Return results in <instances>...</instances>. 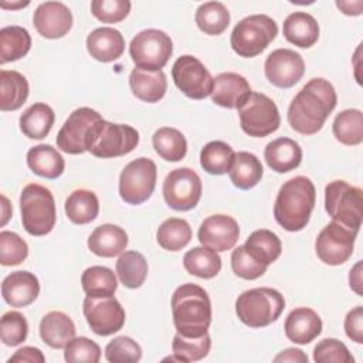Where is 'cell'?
<instances>
[{"mask_svg":"<svg viewBox=\"0 0 363 363\" xmlns=\"http://www.w3.org/2000/svg\"><path fill=\"white\" fill-rule=\"evenodd\" d=\"M336 104L333 85L325 78H312L291 101L288 123L301 135H315L322 129Z\"/></svg>","mask_w":363,"mask_h":363,"instance_id":"1","label":"cell"},{"mask_svg":"<svg viewBox=\"0 0 363 363\" xmlns=\"http://www.w3.org/2000/svg\"><path fill=\"white\" fill-rule=\"evenodd\" d=\"M316 190L306 176H295L285 182L275 199V221L286 231H301L309 223L315 207Z\"/></svg>","mask_w":363,"mask_h":363,"instance_id":"2","label":"cell"},{"mask_svg":"<svg viewBox=\"0 0 363 363\" xmlns=\"http://www.w3.org/2000/svg\"><path fill=\"white\" fill-rule=\"evenodd\" d=\"M172 313L176 330L187 337L207 333L211 323V302L196 284H183L172 295Z\"/></svg>","mask_w":363,"mask_h":363,"instance_id":"3","label":"cell"},{"mask_svg":"<svg viewBox=\"0 0 363 363\" xmlns=\"http://www.w3.org/2000/svg\"><path fill=\"white\" fill-rule=\"evenodd\" d=\"M285 308V299L274 288H252L244 291L235 301L238 319L250 328H264L275 322Z\"/></svg>","mask_w":363,"mask_h":363,"instance_id":"4","label":"cell"},{"mask_svg":"<svg viewBox=\"0 0 363 363\" xmlns=\"http://www.w3.org/2000/svg\"><path fill=\"white\" fill-rule=\"evenodd\" d=\"M21 223L24 230L41 237L52 231L57 220L55 201L52 193L37 183L27 184L20 196Z\"/></svg>","mask_w":363,"mask_h":363,"instance_id":"5","label":"cell"},{"mask_svg":"<svg viewBox=\"0 0 363 363\" xmlns=\"http://www.w3.org/2000/svg\"><path fill=\"white\" fill-rule=\"evenodd\" d=\"M139 143V133L130 125L112 123L101 119L86 139V152L96 157L109 159L130 153Z\"/></svg>","mask_w":363,"mask_h":363,"instance_id":"6","label":"cell"},{"mask_svg":"<svg viewBox=\"0 0 363 363\" xmlns=\"http://www.w3.org/2000/svg\"><path fill=\"white\" fill-rule=\"evenodd\" d=\"M278 26L267 14H251L240 20L231 31L230 44L234 52L244 58L261 54L277 37Z\"/></svg>","mask_w":363,"mask_h":363,"instance_id":"7","label":"cell"},{"mask_svg":"<svg viewBox=\"0 0 363 363\" xmlns=\"http://www.w3.org/2000/svg\"><path fill=\"white\" fill-rule=\"evenodd\" d=\"M363 190L345 180H333L325 187V210L332 221L359 233L363 217Z\"/></svg>","mask_w":363,"mask_h":363,"instance_id":"8","label":"cell"},{"mask_svg":"<svg viewBox=\"0 0 363 363\" xmlns=\"http://www.w3.org/2000/svg\"><path fill=\"white\" fill-rule=\"evenodd\" d=\"M172 52L173 43L170 35L157 28L138 33L129 44V54L136 68L146 71H162Z\"/></svg>","mask_w":363,"mask_h":363,"instance_id":"9","label":"cell"},{"mask_svg":"<svg viewBox=\"0 0 363 363\" xmlns=\"http://www.w3.org/2000/svg\"><path fill=\"white\" fill-rule=\"evenodd\" d=\"M240 126L252 138H264L274 133L281 125L279 111L275 102L261 92H251L238 108Z\"/></svg>","mask_w":363,"mask_h":363,"instance_id":"10","label":"cell"},{"mask_svg":"<svg viewBox=\"0 0 363 363\" xmlns=\"http://www.w3.org/2000/svg\"><path fill=\"white\" fill-rule=\"evenodd\" d=\"M157 167L152 159L138 157L129 162L119 176V194L128 204L138 206L146 201L155 187Z\"/></svg>","mask_w":363,"mask_h":363,"instance_id":"11","label":"cell"},{"mask_svg":"<svg viewBox=\"0 0 363 363\" xmlns=\"http://www.w3.org/2000/svg\"><path fill=\"white\" fill-rule=\"evenodd\" d=\"M201 180L190 167L172 170L163 182V197L167 206L176 211L194 208L201 197Z\"/></svg>","mask_w":363,"mask_h":363,"instance_id":"12","label":"cell"},{"mask_svg":"<svg viewBox=\"0 0 363 363\" xmlns=\"http://www.w3.org/2000/svg\"><path fill=\"white\" fill-rule=\"evenodd\" d=\"M172 77L174 85L191 99H204L213 91L214 78L204 64L193 55L179 57L172 67Z\"/></svg>","mask_w":363,"mask_h":363,"instance_id":"13","label":"cell"},{"mask_svg":"<svg viewBox=\"0 0 363 363\" xmlns=\"http://www.w3.org/2000/svg\"><path fill=\"white\" fill-rule=\"evenodd\" d=\"M356 235L357 231L332 221L316 237V255L328 265L345 264L353 254Z\"/></svg>","mask_w":363,"mask_h":363,"instance_id":"14","label":"cell"},{"mask_svg":"<svg viewBox=\"0 0 363 363\" xmlns=\"http://www.w3.org/2000/svg\"><path fill=\"white\" fill-rule=\"evenodd\" d=\"M82 311L89 328L99 336L113 335L125 323V311L115 296L86 295Z\"/></svg>","mask_w":363,"mask_h":363,"instance_id":"15","label":"cell"},{"mask_svg":"<svg viewBox=\"0 0 363 363\" xmlns=\"http://www.w3.org/2000/svg\"><path fill=\"white\" fill-rule=\"evenodd\" d=\"M102 119L96 111L82 106L75 109L57 135V146L68 155H81L86 152V139L92 126Z\"/></svg>","mask_w":363,"mask_h":363,"instance_id":"16","label":"cell"},{"mask_svg":"<svg viewBox=\"0 0 363 363\" xmlns=\"http://www.w3.org/2000/svg\"><path fill=\"white\" fill-rule=\"evenodd\" d=\"M264 72L272 85L278 88H291L303 77L305 62L294 50L278 48L267 57Z\"/></svg>","mask_w":363,"mask_h":363,"instance_id":"17","label":"cell"},{"mask_svg":"<svg viewBox=\"0 0 363 363\" xmlns=\"http://www.w3.org/2000/svg\"><path fill=\"white\" fill-rule=\"evenodd\" d=\"M240 235L238 223L227 214H213L207 217L199 227V241L216 252L231 250Z\"/></svg>","mask_w":363,"mask_h":363,"instance_id":"18","label":"cell"},{"mask_svg":"<svg viewBox=\"0 0 363 363\" xmlns=\"http://www.w3.org/2000/svg\"><path fill=\"white\" fill-rule=\"evenodd\" d=\"M33 23L45 38H61L72 27V13L61 1H44L34 11Z\"/></svg>","mask_w":363,"mask_h":363,"instance_id":"19","label":"cell"},{"mask_svg":"<svg viewBox=\"0 0 363 363\" xmlns=\"http://www.w3.org/2000/svg\"><path fill=\"white\" fill-rule=\"evenodd\" d=\"M248 81L237 72H221L213 81L211 101L223 108L238 109L250 96Z\"/></svg>","mask_w":363,"mask_h":363,"instance_id":"20","label":"cell"},{"mask_svg":"<svg viewBox=\"0 0 363 363\" xmlns=\"http://www.w3.org/2000/svg\"><path fill=\"white\" fill-rule=\"evenodd\" d=\"M40 294L38 278L28 271H14L1 282L3 299L14 306L24 308L33 303Z\"/></svg>","mask_w":363,"mask_h":363,"instance_id":"21","label":"cell"},{"mask_svg":"<svg viewBox=\"0 0 363 363\" xmlns=\"http://www.w3.org/2000/svg\"><path fill=\"white\" fill-rule=\"evenodd\" d=\"M286 337L298 345L311 343L322 332V320L311 308H295L284 323Z\"/></svg>","mask_w":363,"mask_h":363,"instance_id":"22","label":"cell"},{"mask_svg":"<svg viewBox=\"0 0 363 363\" xmlns=\"http://www.w3.org/2000/svg\"><path fill=\"white\" fill-rule=\"evenodd\" d=\"M86 50L96 61L111 62L123 54L125 38L116 28L99 27L88 34Z\"/></svg>","mask_w":363,"mask_h":363,"instance_id":"23","label":"cell"},{"mask_svg":"<svg viewBox=\"0 0 363 363\" xmlns=\"http://www.w3.org/2000/svg\"><path fill=\"white\" fill-rule=\"evenodd\" d=\"M128 245L126 231L115 224L98 225L88 238V248L98 257L112 258L121 255Z\"/></svg>","mask_w":363,"mask_h":363,"instance_id":"24","label":"cell"},{"mask_svg":"<svg viewBox=\"0 0 363 363\" xmlns=\"http://www.w3.org/2000/svg\"><path fill=\"white\" fill-rule=\"evenodd\" d=\"M264 157L269 169L277 173H286L301 164L302 149L291 138H278L265 146Z\"/></svg>","mask_w":363,"mask_h":363,"instance_id":"25","label":"cell"},{"mask_svg":"<svg viewBox=\"0 0 363 363\" xmlns=\"http://www.w3.org/2000/svg\"><path fill=\"white\" fill-rule=\"evenodd\" d=\"M129 86L132 94L147 104L159 102L167 89V79L163 71H146L133 68L129 75Z\"/></svg>","mask_w":363,"mask_h":363,"instance_id":"26","label":"cell"},{"mask_svg":"<svg viewBox=\"0 0 363 363\" xmlns=\"http://www.w3.org/2000/svg\"><path fill=\"white\" fill-rule=\"evenodd\" d=\"M38 329L41 340L52 349H62L75 337V325L72 319L60 311L45 313Z\"/></svg>","mask_w":363,"mask_h":363,"instance_id":"27","label":"cell"},{"mask_svg":"<svg viewBox=\"0 0 363 363\" xmlns=\"http://www.w3.org/2000/svg\"><path fill=\"white\" fill-rule=\"evenodd\" d=\"M282 33L291 44L301 48H309L319 38V26L312 14L306 11H295L285 18Z\"/></svg>","mask_w":363,"mask_h":363,"instance_id":"28","label":"cell"},{"mask_svg":"<svg viewBox=\"0 0 363 363\" xmlns=\"http://www.w3.org/2000/svg\"><path fill=\"white\" fill-rule=\"evenodd\" d=\"M27 164L33 173L50 180L60 177L65 169L61 153L45 143L37 145L27 152Z\"/></svg>","mask_w":363,"mask_h":363,"instance_id":"29","label":"cell"},{"mask_svg":"<svg viewBox=\"0 0 363 363\" xmlns=\"http://www.w3.org/2000/svg\"><path fill=\"white\" fill-rule=\"evenodd\" d=\"M28 92V82L23 74L13 69L0 71V109L3 112L21 108Z\"/></svg>","mask_w":363,"mask_h":363,"instance_id":"30","label":"cell"},{"mask_svg":"<svg viewBox=\"0 0 363 363\" xmlns=\"http://www.w3.org/2000/svg\"><path fill=\"white\" fill-rule=\"evenodd\" d=\"M264 169L259 159L250 152H238L234 156L233 164L228 170L230 180L241 190L255 187L262 177Z\"/></svg>","mask_w":363,"mask_h":363,"instance_id":"31","label":"cell"},{"mask_svg":"<svg viewBox=\"0 0 363 363\" xmlns=\"http://www.w3.org/2000/svg\"><path fill=\"white\" fill-rule=\"evenodd\" d=\"M54 121L52 108L44 102H35L21 113L20 129L30 139H43L50 133Z\"/></svg>","mask_w":363,"mask_h":363,"instance_id":"32","label":"cell"},{"mask_svg":"<svg viewBox=\"0 0 363 363\" xmlns=\"http://www.w3.org/2000/svg\"><path fill=\"white\" fill-rule=\"evenodd\" d=\"M244 247L255 261L267 267L277 261L282 252L281 240L275 233L267 228L255 230L254 233H251Z\"/></svg>","mask_w":363,"mask_h":363,"instance_id":"33","label":"cell"},{"mask_svg":"<svg viewBox=\"0 0 363 363\" xmlns=\"http://www.w3.org/2000/svg\"><path fill=\"white\" fill-rule=\"evenodd\" d=\"M99 201L94 191L74 190L65 200V214L74 224H88L98 217Z\"/></svg>","mask_w":363,"mask_h":363,"instance_id":"34","label":"cell"},{"mask_svg":"<svg viewBox=\"0 0 363 363\" xmlns=\"http://www.w3.org/2000/svg\"><path fill=\"white\" fill-rule=\"evenodd\" d=\"M31 48L30 33L21 26H7L0 30V62L23 58Z\"/></svg>","mask_w":363,"mask_h":363,"instance_id":"35","label":"cell"},{"mask_svg":"<svg viewBox=\"0 0 363 363\" xmlns=\"http://www.w3.org/2000/svg\"><path fill=\"white\" fill-rule=\"evenodd\" d=\"M186 271L203 279L214 278L221 269L220 255L207 247H194L183 257Z\"/></svg>","mask_w":363,"mask_h":363,"instance_id":"36","label":"cell"},{"mask_svg":"<svg viewBox=\"0 0 363 363\" xmlns=\"http://www.w3.org/2000/svg\"><path fill=\"white\" fill-rule=\"evenodd\" d=\"M156 153L167 162H179L187 153V142L183 133L174 128H159L152 136Z\"/></svg>","mask_w":363,"mask_h":363,"instance_id":"37","label":"cell"},{"mask_svg":"<svg viewBox=\"0 0 363 363\" xmlns=\"http://www.w3.org/2000/svg\"><path fill=\"white\" fill-rule=\"evenodd\" d=\"M116 274L126 288L136 289L147 277V261L138 251H125L116 261Z\"/></svg>","mask_w":363,"mask_h":363,"instance_id":"38","label":"cell"},{"mask_svg":"<svg viewBox=\"0 0 363 363\" xmlns=\"http://www.w3.org/2000/svg\"><path fill=\"white\" fill-rule=\"evenodd\" d=\"M335 138L346 145L356 146L363 142V113L360 109H345L333 121Z\"/></svg>","mask_w":363,"mask_h":363,"instance_id":"39","label":"cell"},{"mask_svg":"<svg viewBox=\"0 0 363 363\" xmlns=\"http://www.w3.org/2000/svg\"><path fill=\"white\" fill-rule=\"evenodd\" d=\"M194 20L204 34L220 35L230 24V11L220 1H207L199 6Z\"/></svg>","mask_w":363,"mask_h":363,"instance_id":"40","label":"cell"},{"mask_svg":"<svg viewBox=\"0 0 363 363\" xmlns=\"http://www.w3.org/2000/svg\"><path fill=\"white\" fill-rule=\"evenodd\" d=\"M235 152L223 140H213L204 145L200 152V164L208 174L221 176L227 173L233 164Z\"/></svg>","mask_w":363,"mask_h":363,"instance_id":"41","label":"cell"},{"mask_svg":"<svg viewBox=\"0 0 363 363\" xmlns=\"http://www.w3.org/2000/svg\"><path fill=\"white\" fill-rule=\"evenodd\" d=\"M156 240L163 250L180 251L191 240V227L183 218L170 217L157 228Z\"/></svg>","mask_w":363,"mask_h":363,"instance_id":"42","label":"cell"},{"mask_svg":"<svg viewBox=\"0 0 363 363\" xmlns=\"http://www.w3.org/2000/svg\"><path fill=\"white\" fill-rule=\"evenodd\" d=\"M81 284L88 296H113L118 288L113 271L101 265L86 268L81 275Z\"/></svg>","mask_w":363,"mask_h":363,"instance_id":"43","label":"cell"},{"mask_svg":"<svg viewBox=\"0 0 363 363\" xmlns=\"http://www.w3.org/2000/svg\"><path fill=\"white\" fill-rule=\"evenodd\" d=\"M211 347V339L208 333L199 337H187L179 332L173 337L172 349L177 362H197L204 359Z\"/></svg>","mask_w":363,"mask_h":363,"instance_id":"44","label":"cell"},{"mask_svg":"<svg viewBox=\"0 0 363 363\" xmlns=\"http://www.w3.org/2000/svg\"><path fill=\"white\" fill-rule=\"evenodd\" d=\"M28 255L27 242L13 231L0 233V264L13 267L21 264Z\"/></svg>","mask_w":363,"mask_h":363,"instance_id":"45","label":"cell"},{"mask_svg":"<svg viewBox=\"0 0 363 363\" xmlns=\"http://www.w3.org/2000/svg\"><path fill=\"white\" fill-rule=\"evenodd\" d=\"M28 333V323L26 318L17 311H9L0 320V337L6 346H18Z\"/></svg>","mask_w":363,"mask_h":363,"instance_id":"46","label":"cell"},{"mask_svg":"<svg viewBox=\"0 0 363 363\" xmlns=\"http://www.w3.org/2000/svg\"><path fill=\"white\" fill-rule=\"evenodd\" d=\"M105 357L111 363H133L142 357L140 346L129 336H118L105 347Z\"/></svg>","mask_w":363,"mask_h":363,"instance_id":"47","label":"cell"},{"mask_svg":"<svg viewBox=\"0 0 363 363\" xmlns=\"http://www.w3.org/2000/svg\"><path fill=\"white\" fill-rule=\"evenodd\" d=\"M64 349V359L69 363H98L101 359V347L98 343L85 336L71 339Z\"/></svg>","mask_w":363,"mask_h":363,"instance_id":"48","label":"cell"},{"mask_svg":"<svg viewBox=\"0 0 363 363\" xmlns=\"http://www.w3.org/2000/svg\"><path fill=\"white\" fill-rule=\"evenodd\" d=\"M313 360L316 363H353L354 357L343 342L328 337L315 346Z\"/></svg>","mask_w":363,"mask_h":363,"instance_id":"49","label":"cell"},{"mask_svg":"<svg viewBox=\"0 0 363 363\" xmlns=\"http://www.w3.org/2000/svg\"><path fill=\"white\" fill-rule=\"evenodd\" d=\"M231 268L234 274L242 279L252 281L262 277L267 271V265L255 261L245 250L244 245H238L231 254Z\"/></svg>","mask_w":363,"mask_h":363,"instance_id":"50","label":"cell"},{"mask_svg":"<svg viewBox=\"0 0 363 363\" xmlns=\"http://www.w3.org/2000/svg\"><path fill=\"white\" fill-rule=\"evenodd\" d=\"M128 0H94L91 1V13L102 23H119L125 20L130 11Z\"/></svg>","mask_w":363,"mask_h":363,"instance_id":"51","label":"cell"},{"mask_svg":"<svg viewBox=\"0 0 363 363\" xmlns=\"http://www.w3.org/2000/svg\"><path fill=\"white\" fill-rule=\"evenodd\" d=\"M345 332L356 343H363V308L356 306L345 318Z\"/></svg>","mask_w":363,"mask_h":363,"instance_id":"52","label":"cell"},{"mask_svg":"<svg viewBox=\"0 0 363 363\" xmlns=\"http://www.w3.org/2000/svg\"><path fill=\"white\" fill-rule=\"evenodd\" d=\"M44 363L45 357L38 347L24 346L18 349L10 359L9 363Z\"/></svg>","mask_w":363,"mask_h":363,"instance_id":"53","label":"cell"},{"mask_svg":"<svg viewBox=\"0 0 363 363\" xmlns=\"http://www.w3.org/2000/svg\"><path fill=\"white\" fill-rule=\"evenodd\" d=\"M274 362H301V363H306L308 362V356L295 347H289L284 352H281L279 354H277L274 357Z\"/></svg>","mask_w":363,"mask_h":363,"instance_id":"54","label":"cell"},{"mask_svg":"<svg viewBox=\"0 0 363 363\" xmlns=\"http://www.w3.org/2000/svg\"><path fill=\"white\" fill-rule=\"evenodd\" d=\"M336 6L346 16H359V14H362L363 1L362 0H357V1H342V0L339 1V0H336Z\"/></svg>","mask_w":363,"mask_h":363,"instance_id":"55","label":"cell"},{"mask_svg":"<svg viewBox=\"0 0 363 363\" xmlns=\"http://www.w3.org/2000/svg\"><path fill=\"white\" fill-rule=\"evenodd\" d=\"M349 284H350V288L362 296V262L359 261L352 269H350V274H349Z\"/></svg>","mask_w":363,"mask_h":363,"instance_id":"56","label":"cell"},{"mask_svg":"<svg viewBox=\"0 0 363 363\" xmlns=\"http://www.w3.org/2000/svg\"><path fill=\"white\" fill-rule=\"evenodd\" d=\"M1 207H3V218H1V225H4L9 220V217L11 216V206L9 204V200L6 199V196H1Z\"/></svg>","mask_w":363,"mask_h":363,"instance_id":"57","label":"cell"},{"mask_svg":"<svg viewBox=\"0 0 363 363\" xmlns=\"http://www.w3.org/2000/svg\"><path fill=\"white\" fill-rule=\"evenodd\" d=\"M30 4V1H26V3H23V1H20V3H6V1H1L0 3V6L3 7V9H20V7H26V6H28Z\"/></svg>","mask_w":363,"mask_h":363,"instance_id":"58","label":"cell"}]
</instances>
